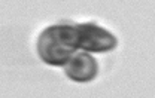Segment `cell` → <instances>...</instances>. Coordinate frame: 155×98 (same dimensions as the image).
<instances>
[{"instance_id": "6da1fadb", "label": "cell", "mask_w": 155, "mask_h": 98, "mask_svg": "<svg viewBox=\"0 0 155 98\" xmlns=\"http://www.w3.org/2000/svg\"><path fill=\"white\" fill-rule=\"evenodd\" d=\"M78 48L76 25L57 24L45 28L38 40V52L42 61L49 65H64Z\"/></svg>"}, {"instance_id": "7a4b0ae2", "label": "cell", "mask_w": 155, "mask_h": 98, "mask_svg": "<svg viewBox=\"0 0 155 98\" xmlns=\"http://www.w3.org/2000/svg\"><path fill=\"white\" fill-rule=\"evenodd\" d=\"M78 48L85 52H109L116 48V37L93 22L76 24Z\"/></svg>"}, {"instance_id": "3957f363", "label": "cell", "mask_w": 155, "mask_h": 98, "mask_svg": "<svg viewBox=\"0 0 155 98\" xmlns=\"http://www.w3.org/2000/svg\"><path fill=\"white\" fill-rule=\"evenodd\" d=\"M64 73L75 82H90L98 73V64L90 52H75L64 64Z\"/></svg>"}]
</instances>
